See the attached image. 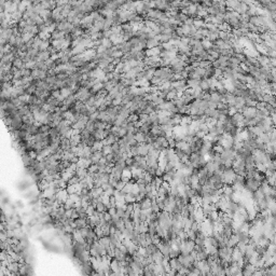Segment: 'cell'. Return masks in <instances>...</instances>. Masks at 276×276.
I'll return each mask as SVG.
<instances>
[{"mask_svg": "<svg viewBox=\"0 0 276 276\" xmlns=\"http://www.w3.org/2000/svg\"><path fill=\"white\" fill-rule=\"evenodd\" d=\"M262 183L260 182L259 180H257V179L255 178H246V181H245V190H246L247 192H249V193H253V192H256L257 190L260 189V187H261Z\"/></svg>", "mask_w": 276, "mask_h": 276, "instance_id": "1", "label": "cell"}, {"mask_svg": "<svg viewBox=\"0 0 276 276\" xmlns=\"http://www.w3.org/2000/svg\"><path fill=\"white\" fill-rule=\"evenodd\" d=\"M257 111L258 109L256 107H247L243 112V115H244L245 119H255L257 117Z\"/></svg>", "mask_w": 276, "mask_h": 276, "instance_id": "2", "label": "cell"}, {"mask_svg": "<svg viewBox=\"0 0 276 276\" xmlns=\"http://www.w3.org/2000/svg\"><path fill=\"white\" fill-rule=\"evenodd\" d=\"M256 270H257V269H256L255 266H253V264L248 263V264H246L244 268H243L242 274L244 275V276H253V274H255V272H256Z\"/></svg>", "mask_w": 276, "mask_h": 276, "instance_id": "3", "label": "cell"}, {"mask_svg": "<svg viewBox=\"0 0 276 276\" xmlns=\"http://www.w3.org/2000/svg\"><path fill=\"white\" fill-rule=\"evenodd\" d=\"M249 8H250V6H249L248 4L245 3V1L238 2L237 6H236V9H235V12H237L240 15H243V14H245V13L248 12Z\"/></svg>", "mask_w": 276, "mask_h": 276, "instance_id": "4", "label": "cell"}, {"mask_svg": "<svg viewBox=\"0 0 276 276\" xmlns=\"http://www.w3.org/2000/svg\"><path fill=\"white\" fill-rule=\"evenodd\" d=\"M61 148H62L64 151H70V149L72 148L70 139L62 137V139H61Z\"/></svg>", "mask_w": 276, "mask_h": 276, "instance_id": "5", "label": "cell"}, {"mask_svg": "<svg viewBox=\"0 0 276 276\" xmlns=\"http://www.w3.org/2000/svg\"><path fill=\"white\" fill-rule=\"evenodd\" d=\"M200 87L203 92H209L210 89V79H202Z\"/></svg>", "mask_w": 276, "mask_h": 276, "instance_id": "6", "label": "cell"}, {"mask_svg": "<svg viewBox=\"0 0 276 276\" xmlns=\"http://www.w3.org/2000/svg\"><path fill=\"white\" fill-rule=\"evenodd\" d=\"M210 102H214L216 104H220V102H222V95L219 92L211 93L210 94Z\"/></svg>", "mask_w": 276, "mask_h": 276, "instance_id": "7", "label": "cell"}, {"mask_svg": "<svg viewBox=\"0 0 276 276\" xmlns=\"http://www.w3.org/2000/svg\"><path fill=\"white\" fill-rule=\"evenodd\" d=\"M161 45V43L159 42V41L157 40L155 38H152V39H149L148 41H147V50H150V49H154V48H157Z\"/></svg>", "mask_w": 276, "mask_h": 276, "instance_id": "8", "label": "cell"}, {"mask_svg": "<svg viewBox=\"0 0 276 276\" xmlns=\"http://www.w3.org/2000/svg\"><path fill=\"white\" fill-rule=\"evenodd\" d=\"M187 84L189 89H198V87H200L201 80H192V79H190V80H187Z\"/></svg>", "mask_w": 276, "mask_h": 276, "instance_id": "9", "label": "cell"}, {"mask_svg": "<svg viewBox=\"0 0 276 276\" xmlns=\"http://www.w3.org/2000/svg\"><path fill=\"white\" fill-rule=\"evenodd\" d=\"M31 157H29V154L28 153H24V154H22V161H23L24 165L26 166V167H28V166H30V163H31Z\"/></svg>", "mask_w": 276, "mask_h": 276, "instance_id": "10", "label": "cell"}, {"mask_svg": "<svg viewBox=\"0 0 276 276\" xmlns=\"http://www.w3.org/2000/svg\"><path fill=\"white\" fill-rule=\"evenodd\" d=\"M102 148H104L102 140V141H95V144H94L93 147H92V150H93V152H96V151H102Z\"/></svg>", "mask_w": 276, "mask_h": 276, "instance_id": "11", "label": "cell"}, {"mask_svg": "<svg viewBox=\"0 0 276 276\" xmlns=\"http://www.w3.org/2000/svg\"><path fill=\"white\" fill-rule=\"evenodd\" d=\"M201 42H202V45H203V48H204V50H206V51L207 50H209V49H211V48L214 47V44H212L211 41H209L206 38H205L204 40L201 41Z\"/></svg>", "mask_w": 276, "mask_h": 276, "instance_id": "12", "label": "cell"}, {"mask_svg": "<svg viewBox=\"0 0 276 276\" xmlns=\"http://www.w3.org/2000/svg\"><path fill=\"white\" fill-rule=\"evenodd\" d=\"M102 151L104 152L105 157H106V155H108V154H111V153H113L112 147H111V146H104V148H102Z\"/></svg>", "mask_w": 276, "mask_h": 276, "instance_id": "13", "label": "cell"}]
</instances>
